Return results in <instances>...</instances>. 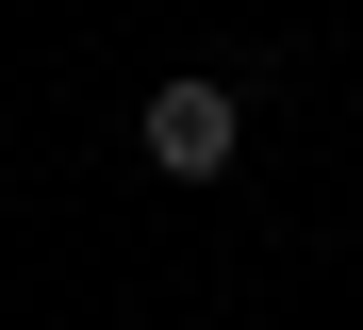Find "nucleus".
I'll return each mask as SVG.
<instances>
[{
  "label": "nucleus",
  "mask_w": 363,
  "mask_h": 330,
  "mask_svg": "<svg viewBox=\"0 0 363 330\" xmlns=\"http://www.w3.org/2000/svg\"><path fill=\"white\" fill-rule=\"evenodd\" d=\"M231 149H248L231 83H149V165H165V182H215Z\"/></svg>",
  "instance_id": "f257e3e1"
}]
</instances>
